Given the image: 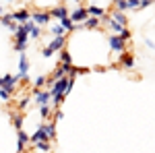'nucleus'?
<instances>
[{
    "label": "nucleus",
    "mask_w": 155,
    "mask_h": 153,
    "mask_svg": "<svg viewBox=\"0 0 155 153\" xmlns=\"http://www.w3.org/2000/svg\"><path fill=\"white\" fill-rule=\"evenodd\" d=\"M64 44H66V37H64V35L54 37V39H52L50 44H46V48L41 50V56H44V58H50V56H52L54 52L62 50V46H64Z\"/></svg>",
    "instance_id": "obj_3"
},
{
    "label": "nucleus",
    "mask_w": 155,
    "mask_h": 153,
    "mask_svg": "<svg viewBox=\"0 0 155 153\" xmlns=\"http://www.w3.org/2000/svg\"><path fill=\"white\" fill-rule=\"evenodd\" d=\"M114 4H116V8H118V11H128L126 0H118V2H114Z\"/></svg>",
    "instance_id": "obj_30"
},
{
    "label": "nucleus",
    "mask_w": 155,
    "mask_h": 153,
    "mask_svg": "<svg viewBox=\"0 0 155 153\" xmlns=\"http://www.w3.org/2000/svg\"><path fill=\"white\" fill-rule=\"evenodd\" d=\"M0 21H2V25H4L8 31H12V33H15V31H17V27H19V23H15V21H12L11 12H4V15L0 17Z\"/></svg>",
    "instance_id": "obj_15"
},
{
    "label": "nucleus",
    "mask_w": 155,
    "mask_h": 153,
    "mask_svg": "<svg viewBox=\"0 0 155 153\" xmlns=\"http://www.w3.org/2000/svg\"><path fill=\"white\" fill-rule=\"evenodd\" d=\"M29 101H31V97H29V95L21 97V99H19V110H25V108L29 106Z\"/></svg>",
    "instance_id": "obj_29"
},
{
    "label": "nucleus",
    "mask_w": 155,
    "mask_h": 153,
    "mask_svg": "<svg viewBox=\"0 0 155 153\" xmlns=\"http://www.w3.org/2000/svg\"><path fill=\"white\" fill-rule=\"evenodd\" d=\"M41 128H44V135H46L48 141H54V139H56V122H54V120L41 124Z\"/></svg>",
    "instance_id": "obj_14"
},
{
    "label": "nucleus",
    "mask_w": 155,
    "mask_h": 153,
    "mask_svg": "<svg viewBox=\"0 0 155 153\" xmlns=\"http://www.w3.org/2000/svg\"><path fill=\"white\" fill-rule=\"evenodd\" d=\"M50 15H52L54 19H58V21H60V19H64V17H68L71 12H68V8H66L64 4H56V6L50 8Z\"/></svg>",
    "instance_id": "obj_11"
},
{
    "label": "nucleus",
    "mask_w": 155,
    "mask_h": 153,
    "mask_svg": "<svg viewBox=\"0 0 155 153\" xmlns=\"http://www.w3.org/2000/svg\"><path fill=\"white\" fill-rule=\"evenodd\" d=\"M147 46H149V48H151V50H153V52H155V44H153V42H151V39H147Z\"/></svg>",
    "instance_id": "obj_36"
},
{
    "label": "nucleus",
    "mask_w": 155,
    "mask_h": 153,
    "mask_svg": "<svg viewBox=\"0 0 155 153\" xmlns=\"http://www.w3.org/2000/svg\"><path fill=\"white\" fill-rule=\"evenodd\" d=\"M29 19H31L35 25L41 27V25H48L50 21H52V15H50V11H37V8H35V11L31 12V17H29Z\"/></svg>",
    "instance_id": "obj_5"
},
{
    "label": "nucleus",
    "mask_w": 155,
    "mask_h": 153,
    "mask_svg": "<svg viewBox=\"0 0 155 153\" xmlns=\"http://www.w3.org/2000/svg\"><path fill=\"white\" fill-rule=\"evenodd\" d=\"M101 25V19H97V17H87L83 23H81V29H97Z\"/></svg>",
    "instance_id": "obj_17"
},
{
    "label": "nucleus",
    "mask_w": 155,
    "mask_h": 153,
    "mask_svg": "<svg viewBox=\"0 0 155 153\" xmlns=\"http://www.w3.org/2000/svg\"><path fill=\"white\" fill-rule=\"evenodd\" d=\"M110 19L126 27V15H124V11H118V8H114V11L110 12Z\"/></svg>",
    "instance_id": "obj_18"
},
{
    "label": "nucleus",
    "mask_w": 155,
    "mask_h": 153,
    "mask_svg": "<svg viewBox=\"0 0 155 153\" xmlns=\"http://www.w3.org/2000/svg\"><path fill=\"white\" fill-rule=\"evenodd\" d=\"M27 72H29V60L25 56V52H21V58H19V75H21V81L27 79Z\"/></svg>",
    "instance_id": "obj_13"
},
{
    "label": "nucleus",
    "mask_w": 155,
    "mask_h": 153,
    "mask_svg": "<svg viewBox=\"0 0 155 153\" xmlns=\"http://www.w3.org/2000/svg\"><path fill=\"white\" fill-rule=\"evenodd\" d=\"M27 145H29V137H27V132H25L23 128L17 130V151L23 153L25 149H27Z\"/></svg>",
    "instance_id": "obj_9"
},
{
    "label": "nucleus",
    "mask_w": 155,
    "mask_h": 153,
    "mask_svg": "<svg viewBox=\"0 0 155 153\" xmlns=\"http://www.w3.org/2000/svg\"><path fill=\"white\" fill-rule=\"evenodd\" d=\"M39 116L44 118V120H50V116H52V106H50V104L39 106Z\"/></svg>",
    "instance_id": "obj_21"
},
{
    "label": "nucleus",
    "mask_w": 155,
    "mask_h": 153,
    "mask_svg": "<svg viewBox=\"0 0 155 153\" xmlns=\"http://www.w3.org/2000/svg\"><path fill=\"white\" fill-rule=\"evenodd\" d=\"M66 83H68V75H64V77H60L58 81L52 85V99H50V104L52 106H60L62 101H64V97H66Z\"/></svg>",
    "instance_id": "obj_1"
},
{
    "label": "nucleus",
    "mask_w": 155,
    "mask_h": 153,
    "mask_svg": "<svg viewBox=\"0 0 155 153\" xmlns=\"http://www.w3.org/2000/svg\"><path fill=\"white\" fill-rule=\"evenodd\" d=\"M25 25H27V29H29V37H33V39H39V37H41V29H39V25H35L31 19L25 21Z\"/></svg>",
    "instance_id": "obj_16"
},
{
    "label": "nucleus",
    "mask_w": 155,
    "mask_h": 153,
    "mask_svg": "<svg viewBox=\"0 0 155 153\" xmlns=\"http://www.w3.org/2000/svg\"><path fill=\"white\" fill-rule=\"evenodd\" d=\"M44 85H46V77H37V79H35V89L44 87Z\"/></svg>",
    "instance_id": "obj_33"
},
{
    "label": "nucleus",
    "mask_w": 155,
    "mask_h": 153,
    "mask_svg": "<svg viewBox=\"0 0 155 153\" xmlns=\"http://www.w3.org/2000/svg\"><path fill=\"white\" fill-rule=\"evenodd\" d=\"M12 126L17 130L23 128V116H21V114H15V116H12Z\"/></svg>",
    "instance_id": "obj_23"
},
{
    "label": "nucleus",
    "mask_w": 155,
    "mask_h": 153,
    "mask_svg": "<svg viewBox=\"0 0 155 153\" xmlns=\"http://www.w3.org/2000/svg\"><path fill=\"white\" fill-rule=\"evenodd\" d=\"M60 62H72L71 52H68V50H60Z\"/></svg>",
    "instance_id": "obj_28"
},
{
    "label": "nucleus",
    "mask_w": 155,
    "mask_h": 153,
    "mask_svg": "<svg viewBox=\"0 0 155 153\" xmlns=\"http://www.w3.org/2000/svg\"><path fill=\"white\" fill-rule=\"evenodd\" d=\"M35 147L39 149V151H46V153H48L50 149H52V145H50V141H37V143H35Z\"/></svg>",
    "instance_id": "obj_26"
},
{
    "label": "nucleus",
    "mask_w": 155,
    "mask_h": 153,
    "mask_svg": "<svg viewBox=\"0 0 155 153\" xmlns=\"http://www.w3.org/2000/svg\"><path fill=\"white\" fill-rule=\"evenodd\" d=\"M118 35L122 37L124 42H128V39L132 37V33H130V29H128V27H122V29H120V33H118Z\"/></svg>",
    "instance_id": "obj_27"
},
{
    "label": "nucleus",
    "mask_w": 155,
    "mask_h": 153,
    "mask_svg": "<svg viewBox=\"0 0 155 153\" xmlns=\"http://www.w3.org/2000/svg\"><path fill=\"white\" fill-rule=\"evenodd\" d=\"M50 99H52V93H50V91H44V89H35V91H33V101H35L37 106L50 104Z\"/></svg>",
    "instance_id": "obj_7"
},
{
    "label": "nucleus",
    "mask_w": 155,
    "mask_h": 153,
    "mask_svg": "<svg viewBox=\"0 0 155 153\" xmlns=\"http://www.w3.org/2000/svg\"><path fill=\"white\" fill-rule=\"evenodd\" d=\"M2 12H4V11H2V6H0V17H2Z\"/></svg>",
    "instance_id": "obj_39"
},
{
    "label": "nucleus",
    "mask_w": 155,
    "mask_h": 153,
    "mask_svg": "<svg viewBox=\"0 0 155 153\" xmlns=\"http://www.w3.org/2000/svg\"><path fill=\"white\" fill-rule=\"evenodd\" d=\"M126 4H128V8H139L141 6V0H126Z\"/></svg>",
    "instance_id": "obj_32"
},
{
    "label": "nucleus",
    "mask_w": 155,
    "mask_h": 153,
    "mask_svg": "<svg viewBox=\"0 0 155 153\" xmlns=\"http://www.w3.org/2000/svg\"><path fill=\"white\" fill-rule=\"evenodd\" d=\"M85 8H87V12H89V17H97V19H101V21H107V19H110L107 11H106V8H101V6H95V4H87Z\"/></svg>",
    "instance_id": "obj_6"
},
{
    "label": "nucleus",
    "mask_w": 155,
    "mask_h": 153,
    "mask_svg": "<svg viewBox=\"0 0 155 153\" xmlns=\"http://www.w3.org/2000/svg\"><path fill=\"white\" fill-rule=\"evenodd\" d=\"M27 37H29V29H27L25 23H21L17 27V31H15V50H17V52H25V48H27Z\"/></svg>",
    "instance_id": "obj_2"
},
{
    "label": "nucleus",
    "mask_w": 155,
    "mask_h": 153,
    "mask_svg": "<svg viewBox=\"0 0 155 153\" xmlns=\"http://www.w3.org/2000/svg\"><path fill=\"white\" fill-rule=\"evenodd\" d=\"M60 77H64V71H62V68H60V66H58V68L54 71V75H52V79H54V81H58Z\"/></svg>",
    "instance_id": "obj_31"
},
{
    "label": "nucleus",
    "mask_w": 155,
    "mask_h": 153,
    "mask_svg": "<svg viewBox=\"0 0 155 153\" xmlns=\"http://www.w3.org/2000/svg\"><path fill=\"white\" fill-rule=\"evenodd\" d=\"M11 95H12V91L8 89V87H0V99H2V101H8Z\"/></svg>",
    "instance_id": "obj_24"
},
{
    "label": "nucleus",
    "mask_w": 155,
    "mask_h": 153,
    "mask_svg": "<svg viewBox=\"0 0 155 153\" xmlns=\"http://www.w3.org/2000/svg\"><path fill=\"white\" fill-rule=\"evenodd\" d=\"M50 33H52V37H58V35H64V33H66V29H64L60 23H56V25H52V27H50Z\"/></svg>",
    "instance_id": "obj_22"
},
{
    "label": "nucleus",
    "mask_w": 155,
    "mask_h": 153,
    "mask_svg": "<svg viewBox=\"0 0 155 153\" xmlns=\"http://www.w3.org/2000/svg\"><path fill=\"white\" fill-rule=\"evenodd\" d=\"M151 2H153V0H141V6H139V8H145V6H149Z\"/></svg>",
    "instance_id": "obj_34"
},
{
    "label": "nucleus",
    "mask_w": 155,
    "mask_h": 153,
    "mask_svg": "<svg viewBox=\"0 0 155 153\" xmlns=\"http://www.w3.org/2000/svg\"><path fill=\"white\" fill-rule=\"evenodd\" d=\"M37 141H48V139H46V135H44V128H41V126H39V128L29 137V143H37Z\"/></svg>",
    "instance_id": "obj_19"
},
{
    "label": "nucleus",
    "mask_w": 155,
    "mask_h": 153,
    "mask_svg": "<svg viewBox=\"0 0 155 153\" xmlns=\"http://www.w3.org/2000/svg\"><path fill=\"white\" fill-rule=\"evenodd\" d=\"M110 50L114 52V54H122V52H126V42L118 35V33H114V35H110Z\"/></svg>",
    "instance_id": "obj_4"
},
{
    "label": "nucleus",
    "mask_w": 155,
    "mask_h": 153,
    "mask_svg": "<svg viewBox=\"0 0 155 153\" xmlns=\"http://www.w3.org/2000/svg\"><path fill=\"white\" fill-rule=\"evenodd\" d=\"M68 17H71L74 23H83L85 19L89 17V12H87V8H85V6H77V8H74V11L68 15Z\"/></svg>",
    "instance_id": "obj_10"
},
{
    "label": "nucleus",
    "mask_w": 155,
    "mask_h": 153,
    "mask_svg": "<svg viewBox=\"0 0 155 153\" xmlns=\"http://www.w3.org/2000/svg\"><path fill=\"white\" fill-rule=\"evenodd\" d=\"M62 2H77V4H81L83 0H62Z\"/></svg>",
    "instance_id": "obj_37"
},
{
    "label": "nucleus",
    "mask_w": 155,
    "mask_h": 153,
    "mask_svg": "<svg viewBox=\"0 0 155 153\" xmlns=\"http://www.w3.org/2000/svg\"><path fill=\"white\" fill-rule=\"evenodd\" d=\"M0 87H4V77H0Z\"/></svg>",
    "instance_id": "obj_38"
},
{
    "label": "nucleus",
    "mask_w": 155,
    "mask_h": 153,
    "mask_svg": "<svg viewBox=\"0 0 155 153\" xmlns=\"http://www.w3.org/2000/svg\"><path fill=\"white\" fill-rule=\"evenodd\" d=\"M60 25H62L66 31H74V29H77V23L72 21L71 17H64V19H60Z\"/></svg>",
    "instance_id": "obj_20"
},
{
    "label": "nucleus",
    "mask_w": 155,
    "mask_h": 153,
    "mask_svg": "<svg viewBox=\"0 0 155 153\" xmlns=\"http://www.w3.org/2000/svg\"><path fill=\"white\" fill-rule=\"evenodd\" d=\"M6 2H12V0H6Z\"/></svg>",
    "instance_id": "obj_40"
},
{
    "label": "nucleus",
    "mask_w": 155,
    "mask_h": 153,
    "mask_svg": "<svg viewBox=\"0 0 155 153\" xmlns=\"http://www.w3.org/2000/svg\"><path fill=\"white\" fill-rule=\"evenodd\" d=\"M106 23H107V27H110V29H112V31H114V33H120V29H122V27H124V25L116 23V21H112V19H107Z\"/></svg>",
    "instance_id": "obj_25"
},
{
    "label": "nucleus",
    "mask_w": 155,
    "mask_h": 153,
    "mask_svg": "<svg viewBox=\"0 0 155 153\" xmlns=\"http://www.w3.org/2000/svg\"><path fill=\"white\" fill-rule=\"evenodd\" d=\"M120 56V66H122V68H126V71H132V68H134V62H137V60H134V56H132V54H128V52H122V54H118Z\"/></svg>",
    "instance_id": "obj_8"
},
{
    "label": "nucleus",
    "mask_w": 155,
    "mask_h": 153,
    "mask_svg": "<svg viewBox=\"0 0 155 153\" xmlns=\"http://www.w3.org/2000/svg\"><path fill=\"white\" fill-rule=\"evenodd\" d=\"M11 17H12V21L15 23H25V21H29V17H31V12L27 11V8H19V11H15V12H11Z\"/></svg>",
    "instance_id": "obj_12"
},
{
    "label": "nucleus",
    "mask_w": 155,
    "mask_h": 153,
    "mask_svg": "<svg viewBox=\"0 0 155 153\" xmlns=\"http://www.w3.org/2000/svg\"><path fill=\"white\" fill-rule=\"evenodd\" d=\"M64 118V112L62 110H56V120H62Z\"/></svg>",
    "instance_id": "obj_35"
}]
</instances>
